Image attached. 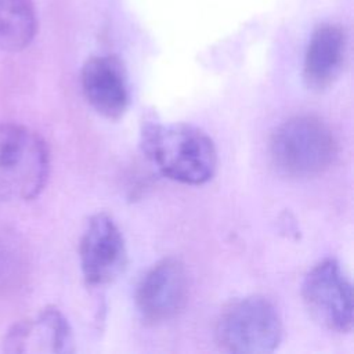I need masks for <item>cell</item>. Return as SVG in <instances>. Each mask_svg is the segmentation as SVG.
<instances>
[{"label": "cell", "mask_w": 354, "mask_h": 354, "mask_svg": "<svg viewBox=\"0 0 354 354\" xmlns=\"http://www.w3.org/2000/svg\"><path fill=\"white\" fill-rule=\"evenodd\" d=\"M141 145L163 176L181 184H205L217 167L212 138L195 126L148 123L141 133Z\"/></svg>", "instance_id": "cell-1"}, {"label": "cell", "mask_w": 354, "mask_h": 354, "mask_svg": "<svg viewBox=\"0 0 354 354\" xmlns=\"http://www.w3.org/2000/svg\"><path fill=\"white\" fill-rule=\"evenodd\" d=\"M268 151L272 165L281 174L308 178L322 174L332 166L337 155V141L324 120L313 115H299L274 130Z\"/></svg>", "instance_id": "cell-2"}, {"label": "cell", "mask_w": 354, "mask_h": 354, "mask_svg": "<svg viewBox=\"0 0 354 354\" xmlns=\"http://www.w3.org/2000/svg\"><path fill=\"white\" fill-rule=\"evenodd\" d=\"M50 171L46 141L26 126L0 122V201L35 199Z\"/></svg>", "instance_id": "cell-3"}, {"label": "cell", "mask_w": 354, "mask_h": 354, "mask_svg": "<svg viewBox=\"0 0 354 354\" xmlns=\"http://www.w3.org/2000/svg\"><path fill=\"white\" fill-rule=\"evenodd\" d=\"M282 333V319L277 307L263 296L232 301L216 324V340L230 353H272L279 346Z\"/></svg>", "instance_id": "cell-4"}, {"label": "cell", "mask_w": 354, "mask_h": 354, "mask_svg": "<svg viewBox=\"0 0 354 354\" xmlns=\"http://www.w3.org/2000/svg\"><path fill=\"white\" fill-rule=\"evenodd\" d=\"M310 315L328 330L347 333L353 328V288L339 263L325 259L315 264L301 285Z\"/></svg>", "instance_id": "cell-5"}, {"label": "cell", "mask_w": 354, "mask_h": 354, "mask_svg": "<svg viewBox=\"0 0 354 354\" xmlns=\"http://www.w3.org/2000/svg\"><path fill=\"white\" fill-rule=\"evenodd\" d=\"M79 257L83 278L90 286L108 285L124 271L126 242L112 217L97 213L87 221L80 238Z\"/></svg>", "instance_id": "cell-6"}, {"label": "cell", "mask_w": 354, "mask_h": 354, "mask_svg": "<svg viewBox=\"0 0 354 354\" xmlns=\"http://www.w3.org/2000/svg\"><path fill=\"white\" fill-rule=\"evenodd\" d=\"M187 299V271L176 257H166L153 264L141 278L136 292L137 310L141 318L151 325L177 317Z\"/></svg>", "instance_id": "cell-7"}, {"label": "cell", "mask_w": 354, "mask_h": 354, "mask_svg": "<svg viewBox=\"0 0 354 354\" xmlns=\"http://www.w3.org/2000/svg\"><path fill=\"white\" fill-rule=\"evenodd\" d=\"M82 90L91 108L106 119H119L130 102L126 72L113 55L88 58L80 75Z\"/></svg>", "instance_id": "cell-8"}, {"label": "cell", "mask_w": 354, "mask_h": 354, "mask_svg": "<svg viewBox=\"0 0 354 354\" xmlns=\"http://www.w3.org/2000/svg\"><path fill=\"white\" fill-rule=\"evenodd\" d=\"M29 344L39 351H73L71 325L58 308L46 307L35 318L14 324L3 340V348L7 353H25Z\"/></svg>", "instance_id": "cell-9"}, {"label": "cell", "mask_w": 354, "mask_h": 354, "mask_svg": "<svg viewBox=\"0 0 354 354\" xmlns=\"http://www.w3.org/2000/svg\"><path fill=\"white\" fill-rule=\"evenodd\" d=\"M347 55V36L336 24L317 26L310 37L303 64V77L311 90H325L340 76Z\"/></svg>", "instance_id": "cell-10"}, {"label": "cell", "mask_w": 354, "mask_h": 354, "mask_svg": "<svg viewBox=\"0 0 354 354\" xmlns=\"http://www.w3.org/2000/svg\"><path fill=\"white\" fill-rule=\"evenodd\" d=\"M37 30L32 0H0V50L15 53L30 44Z\"/></svg>", "instance_id": "cell-11"}, {"label": "cell", "mask_w": 354, "mask_h": 354, "mask_svg": "<svg viewBox=\"0 0 354 354\" xmlns=\"http://www.w3.org/2000/svg\"><path fill=\"white\" fill-rule=\"evenodd\" d=\"M14 243L11 235L7 231L0 230V286H4L11 281L12 270L17 267L18 250Z\"/></svg>", "instance_id": "cell-12"}]
</instances>
